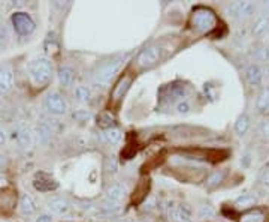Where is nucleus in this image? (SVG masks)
Instances as JSON below:
<instances>
[{
    "mask_svg": "<svg viewBox=\"0 0 269 222\" xmlns=\"http://www.w3.org/2000/svg\"><path fill=\"white\" fill-rule=\"evenodd\" d=\"M223 180H224V171H214L206 177L205 186L208 188V189H212V188L219 186Z\"/></svg>",
    "mask_w": 269,
    "mask_h": 222,
    "instance_id": "obj_24",
    "label": "nucleus"
},
{
    "mask_svg": "<svg viewBox=\"0 0 269 222\" xmlns=\"http://www.w3.org/2000/svg\"><path fill=\"white\" fill-rule=\"evenodd\" d=\"M12 24L16 33L20 35H30V33L34 30V23L30 18V15L26 12H15L12 15Z\"/></svg>",
    "mask_w": 269,
    "mask_h": 222,
    "instance_id": "obj_7",
    "label": "nucleus"
},
{
    "mask_svg": "<svg viewBox=\"0 0 269 222\" xmlns=\"http://www.w3.org/2000/svg\"><path fill=\"white\" fill-rule=\"evenodd\" d=\"M229 17L235 20H247L256 12V5L253 2H233L226 8Z\"/></svg>",
    "mask_w": 269,
    "mask_h": 222,
    "instance_id": "obj_3",
    "label": "nucleus"
},
{
    "mask_svg": "<svg viewBox=\"0 0 269 222\" xmlns=\"http://www.w3.org/2000/svg\"><path fill=\"white\" fill-rule=\"evenodd\" d=\"M256 107L260 113L266 114L269 113V87L263 89L259 96H257V101H256Z\"/></svg>",
    "mask_w": 269,
    "mask_h": 222,
    "instance_id": "obj_21",
    "label": "nucleus"
},
{
    "mask_svg": "<svg viewBox=\"0 0 269 222\" xmlns=\"http://www.w3.org/2000/svg\"><path fill=\"white\" fill-rule=\"evenodd\" d=\"M130 83H132V78H130L129 75L123 77V78L117 83V86L114 87V90H112V99H114V101H118L120 98H123V95L126 93V90L129 89Z\"/></svg>",
    "mask_w": 269,
    "mask_h": 222,
    "instance_id": "obj_17",
    "label": "nucleus"
},
{
    "mask_svg": "<svg viewBox=\"0 0 269 222\" xmlns=\"http://www.w3.org/2000/svg\"><path fill=\"white\" fill-rule=\"evenodd\" d=\"M265 221H266V213L257 207L242 213L239 218V222H265Z\"/></svg>",
    "mask_w": 269,
    "mask_h": 222,
    "instance_id": "obj_15",
    "label": "nucleus"
},
{
    "mask_svg": "<svg viewBox=\"0 0 269 222\" xmlns=\"http://www.w3.org/2000/svg\"><path fill=\"white\" fill-rule=\"evenodd\" d=\"M5 141H6V134L2 128H0V146H3Z\"/></svg>",
    "mask_w": 269,
    "mask_h": 222,
    "instance_id": "obj_35",
    "label": "nucleus"
},
{
    "mask_svg": "<svg viewBox=\"0 0 269 222\" xmlns=\"http://www.w3.org/2000/svg\"><path fill=\"white\" fill-rule=\"evenodd\" d=\"M126 194H127V188H126V185H123V183H114L108 188V191H106L108 200H110L111 203H115V204L120 203L121 200H124Z\"/></svg>",
    "mask_w": 269,
    "mask_h": 222,
    "instance_id": "obj_14",
    "label": "nucleus"
},
{
    "mask_svg": "<svg viewBox=\"0 0 269 222\" xmlns=\"http://www.w3.org/2000/svg\"><path fill=\"white\" fill-rule=\"evenodd\" d=\"M253 57H254V60L259 62V63H266V62H269V48H268V47L256 48V51L253 53Z\"/></svg>",
    "mask_w": 269,
    "mask_h": 222,
    "instance_id": "obj_27",
    "label": "nucleus"
},
{
    "mask_svg": "<svg viewBox=\"0 0 269 222\" xmlns=\"http://www.w3.org/2000/svg\"><path fill=\"white\" fill-rule=\"evenodd\" d=\"M103 137H105V140L108 143H111V144H118L121 141V132L118 129H114V128L106 129L103 132Z\"/></svg>",
    "mask_w": 269,
    "mask_h": 222,
    "instance_id": "obj_26",
    "label": "nucleus"
},
{
    "mask_svg": "<svg viewBox=\"0 0 269 222\" xmlns=\"http://www.w3.org/2000/svg\"><path fill=\"white\" fill-rule=\"evenodd\" d=\"M9 42V32L5 26H0V50L6 48Z\"/></svg>",
    "mask_w": 269,
    "mask_h": 222,
    "instance_id": "obj_30",
    "label": "nucleus"
},
{
    "mask_svg": "<svg viewBox=\"0 0 269 222\" xmlns=\"http://www.w3.org/2000/svg\"><path fill=\"white\" fill-rule=\"evenodd\" d=\"M262 8H263V9H265L266 12H269V2H266V3H263V5H262Z\"/></svg>",
    "mask_w": 269,
    "mask_h": 222,
    "instance_id": "obj_37",
    "label": "nucleus"
},
{
    "mask_svg": "<svg viewBox=\"0 0 269 222\" xmlns=\"http://www.w3.org/2000/svg\"><path fill=\"white\" fill-rule=\"evenodd\" d=\"M160 59V48L158 47H147L145 50L141 51V54L138 56V66L145 69V68L154 66Z\"/></svg>",
    "mask_w": 269,
    "mask_h": 222,
    "instance_id": "obj_8",
    "label": "nucleus"
},
{
    "mask_svg": "<svg viewBox=\"0 0 269 222\" xmlns=\"http://www.w3.org/2000/svg\"><path fill=\"white\" fill-rule=\"evenodd\" d=\"M74 95L79 102H90V99H92V90L85 86H77Z\"/></svg>",
    "mask_w": 269,
    "mask_h": 222,
    "instance_id": "obj_25",
    "label": "nucleus"
},
{
    "mask_svg": "<svg viewBox=\"0 0 269 222\" xmlns=\"http://www.w3.org/2000/svg\"><path fill=\"white\" fill-rule=\"evenodd\" d=\"M124 62V56H117L111 60L105 62L103 65H100L97 69L93 74V81L97 86H108L111 83V80L115 77V74L118 72V69L121 68Z\"/></svg>",
    "mask_w": 269,
    "mask_h": 222,
    "instance_id": "obj_1",
    "label": "nucleus"
},
{
    "mask_svg": "<svg viewBox=\"0 0 269 222\" xmlns=\"http://www.w3.org/2000/svg\"><path fill=\"white\" fill-rule=\"evenodd\" d=\"M248 128H250V117H248L247 114H241V116L238 117L237 123H235V132H237L239 137H242V135L247 134Z\"/></svg>",
    "mask_w": 269,
    "mask_h": 222,
    "instance_id": "obj_23",
    "label": "nucleus"
},
{
    "mask_svg": "<svg viewBox=\"0 0 269 222\" xmlns=\"http://www.w3.org/2000/svg\"><path fill=\"white\" fill-rule=\"evenodd\" d=\"M199 216L204 218V219H211L215 216V210L209 206V204H204L199 209Z\"/></svg>",
    "mask_w": 269,
    "mask_h": 222,
    "instance_id": "obj_29",
    "label": "nucleus"
},
{
    "mask_svg": "<svg viewBox=\"0 0 269 222\" xmlns=\"http://www.w3.org/2000/svg\"><path fill=\"white\" fill-rule=\"evenodd\" d=\"M165 210L168 218L174 222H193L191 212L186 204H176L171 201L165 206Z\"/></svg>",
    "mask_w": 269,
    "mask_h": 222,
    "instance_id": "obj_5",
    "label": "nucleus"
},
{
    "mask_svg": "<svg viewBox=\"0 0 269 222\" xmlns=\"http://www.w3.org/2000/svg\"><path fill=\"white\" fill-rule=\"evenodd\" d=\"M190 110H191V107H190V104L187 101H181V102H178L176 104V111L179 114H187V113H190Z\"/></svg>",
    "mask_w": 269,
    "mask_h": 222,
    "instance_id": "obj_31",
    "label": "nucleus"
},
{
    "mask_svg": "<svg viewBox=\"0 0 269 222\" xmlns=\"http://www.w3.org/2000/svg\"><path fill=\"white\" fill-rule=\"evenodd\" d=\"M34 222H52V216H51V215L44 213V215H41V216L36 218V221H34Z\"/></svg>",
    "mask_w": 269,
    "mask_h": 222,
    "instance_id": "obj_33",
    "label": "nucleus"
},
{
    "mask_svg": "<svg viewBox=\"0 0 269 222\" xmlns=\"http://www.w3.org/2000/svg\"><path fill=\"white\" fill-rule=\"evenodd\" d=\"M47 206L48 209L54 213V215H66L69 212V201L66 198H62V197H54V198H49L47 201Z\"/></svg>",
    "mask_w": 269,
    "mask_h": 222,
    "instance_id": "obj_12",
    "label": "nucleus"
},
{
    "mask_svg": "<svg viewBox=\"0 0 269 222\" xmlns=\"http://www.w3.org/2000/svg\"><path fill=\"white\" fill-rule=\"evenodd\" d=\"M0 108H2V99H0Z\"/></svg>",
    "mask_w": 269,
    "mask_h": 222,
    "instance_id": "obj_38",
    "label": "nucleus"
},
{
    "mask_svg": "<svg viewBox=\"0 0 269 222\" xmlns=\"http://www.w3.org/2000/svg\"><path fill=\"white\" fill-rule=\"evenodd\" d=\"M244 74L251 86H260L263 81V69L257 63H248L244 69Z\"/></svg>",
    "mask_w": 269,
    "mask_h": 222,
    "instance_id": "obj_11",
    "label": "nucleus"
},
{
    "mask_svg": "<svg viewBox=\"0 0 269 222\" xmlns=\"http://www.w3.org/2000/svg\"><path fill=\"white\" fill-rule=\"evenodd\" d=\"M36 134H38V140H39L42 144H47V143L51 140L52 129H51V126H49L47 122H39L38 128H36Z\"/></svg>",
    "mask_w": 269,
    "mask_h": 222,
    "instance_id": "obj_20",
    "label": "nucleus"
},
{
    "mask_svg": "<svg viewBox=\"0 0 269 222\" xmlns=\"http://www.w3.org/2000/svg\"><path fill=\"white\" fill-rule=\"evenodd\" d=\"M20 210H21V213H23L24 216H30V215H33V213L36 212V203H34V200H33L30 195L24 194V195L21 197Z\"/></svg>",
    "mask_w": 269,
    "mask_h": 222,
    "instance_id": "obj_18",
    "label": "nucleus"
},
{
    "mask_svg": "<svg viewBox=\"0 0 269 222\" xmlns=\"http://www.w3.org/2000/svg\"><path fill=\"white\" fill-rule=\"evenodd\" d=\"M99 126L100 128H103L105 131L106 129H111V125L114 123V117L111 116V114H108V113H105V114H102L100 117H99Z\"/></svg>",
    "mask_w": 269,
    "mask_h": 222,
    "instance_id": "obj_28",
    "label": "nucleus"
},
{
    "mask_svg": "<svg viewBox=\"0 0 269 222\" xmlns=\"http://www.w3.org/2000/svg\"><path fill=\"white\" fill-rule=\"evenodd\" d=\"M33 186L41 192H48V191H54L59 186V183L56 182L52 176L47 174V173H38L33 179Z\"/></svg>",
    "mask_w": 269,
    "mask_h": 222,
    "instance_id": "obj_9",
    "label": "nucleus"
},
{
    "mask_svg": "<svg viewBox=\"0 0 269 222\" xmlns=\"http://www.w3.org/2000/svg\"><path fill=\"white\" fill-rule=\"evenodd\" d=\"M268 32H269V15H263L256 20L253 26V33L256 36H263Z\"/></svg>",
    "mask_w": 269,
    "mask_h": 222,
    "instance_id": "obj_19",
    "label": "nucleus"
},
{
    "mask_svg": "<svg viewBox=\"0 0 269 222\" xmlns=\"http://www.w3.org/2000/svg\"><path fill=\"white\" fill-rule=\"evenodd\" d=\"M29 74L34 84H47L52 78V63L47 57H39L30 63Z\"/></svg>",
    "mask_w": 269,
    "mask_h": 222,
    "instance_id": "obj_2",
    "label": "nucleus"
},
{
    "mask_svg": "<svg viewBox=\"0 0 269 222\" xmlns=\"http://www.w3.org/2000/svg\"><path fill=\"white\" fill-rule=\"evenodd\" d=\"M191 23L196 29H199L202 32L209 30L211 27H214L215 24V17L211 11L208 9H197L196 12H193L191 17Z\"/></svg>",
    "mask_w": 269,
    "mask_h": 222,
    "instance_id": "obj_6",
    "label": "nucleus"
},
{
    "mask_svg": "<svg viewBox=\"0 0 269 222\" xmlns=\"http://www.w3.org/2000/svg\"><path fill=\"white\" fill-rule=\"evenodd\" d=\"M256 203H257V198L253 194H244L235 200V207L238 210H247V209L254 207Z\"/></svg>",
    "mask_w": 269,
    "mask_h": 222,
    "instance_id": "obj_16",
    "label": "nucleus"
},
{
    "mask_svg": "<svg viewBox=\"0 0 269 222\" xmlns=\"http://www.w3.org/2000/svg\"><path fill=\"white\" fill-rule=\"evenodd\" d=\"M262 183H263V186L266 188V189L269 191V171H266V173L262 176Z\"/></svg>",
    "mask_w": 269,
    "mask_h": 222,
    "instance_id": "obj_34",
    "label": "nucleus"
},
{
    "mask_svg": "<svg viewBox=\"0 0 269 222\" xmlns=\"http://www.w3.org/2000/svg\"><path fill=\"white\" fill-rule=\"evenodd\" d=\"M74 78H75V74L70 68L63 66L59 69V80H60V83L63 84V86H70V84L74 83Z\"/></svg>",
    "mask_w": 269,
    "mask_h": 222,
    "instance_id": "obj_22",
    "label": "nucleus"
},
{
    "mask_svg": "<svg viewBox=\"0 0 269 222\" xmlns=\"http://www.w3.org/2000/svg\"><path fill=\"white\" fill-rule=\"evenodd\" d=\"M44 107L54 116H63L67 111V104L59 92H51L44 99Z\"/></svg>",
    "mask_w": 269,
    "mask_h": 222,
    "instance_id": "obj_4",
    "label": "nucleus"
},
{
    "mask_svg": "<svg viewBox=\"0 0 269 222\" xmlns=\"http://www.w3.org/2000/svg\"><path fill=\"white\" fill-rule=\"evenodd\" d=\"M0 164H2V162H0Z\"/></svg>",
    "mask_w": 269,
    "mask_h": 222,
    "instance_id": "obj_40",
    "label": "nucleus"
},
{
    "mask_svg": "<svg viewBox=\"0 0 269 222\" xmlns=\"http://www.w3.org/2000/svg\"><path fill=\"white\" fill-rule=\"evenodd\" d=\"M260 134L263 137V140H266L269 143V119L268 120H263L260 125Z\"/></svg>",
    "mask_w": 269,
    "mask_h": 222,
    "instance_id": "obj_32",
    "label": "nucleus"
},
{
    "mask_svg": "<svg viewBox=\"0 0 269 222\" xmlns=\"http://www.w3.org/2000/svg\"><path fill=\"white\" fill-rule=\"evenodd\" d=\"M14 86V72L8 65L0 66V92H9Z\"/></svg>",
    "mask_w": 269,
    "mask_h": 222,
    "instance_id": "obj_13",
    "label": "nucleus"
},
{
    "mask_svg": "<svg viewBox=\"0 0 269 222\" xmlns=\"http://www.w3.org/2000/svg\"><path fill=\"white\" fill-rule=\"evenodd\" d=\"M12 138L16 141L20 149L26 150L32 146V134H30L29 128L24 125H18L16 128L12 129Z\"/></svg>",
    "mask_w": 269,
    "mask_h": 222,
    "instance_id": "obj_10",
    "label": "nucleus"
},
{
    "mask_svg": "<svg viewBox=\"0 0 269 222\" xmlns=\"http://www.w3.org/2000/svg\"><path fill=\"white\" fill-rule=\"evenodd\" d=\"M0 222H5V221H0Z\"/></svg>",
    "mask_w": 269,
    "mask_h": 222,
    "instance_id": "obj_39",
    "label": "nucleus"
},
{
    "mask_svg": "<svg viewBox=\"0 0 269 222\" xmlns=\"http://www.w3.org/2000/svg\"><path fill=\"white\" fill-rule=\"evenodd\" d=\"M75 117H82V119H90V117H92V116H90L87 111H79V113H77L75 114Z\"/></svg>",
    "mask_w": 269,
    "mask_h": 222,
    "instance_id": "obj_36",
    "label": "nucleus"
}]
</instances>
